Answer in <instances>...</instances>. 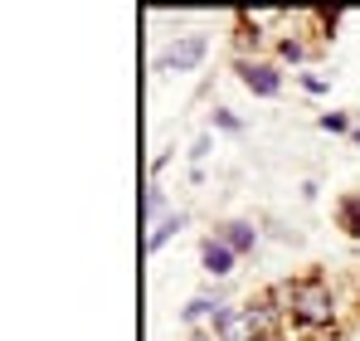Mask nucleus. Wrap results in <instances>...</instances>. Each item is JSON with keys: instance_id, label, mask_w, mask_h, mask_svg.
Returning a JSON list of instances; mask_svg holds the SVG:
<instances>
[{"instance_id": "obj_1", "label": "nucleus", "mask_w": 360, "mask_h": 341, "mask_svg": "<svg viewBox=\"0 0 360 341\" xmlns=\"http://www.w3.org/2000/svg\"><path fill=\"white\" fill-rule=\"evenodd\" d=\"M336 292L321 273H307V278H288V317L307 327V332H326L336 327Z\"/></svg>"}, {"instance_id": "obj_2", "label": "nucleus", "mask_w": 360, "mask_h": 341, "mask_svg": "<svg viewBox=\"0 0 360 341\" xmlns=\"http://www.w3.org/2000/svg\"><path fill=\"white\" fill-rule=\"evenodd\" d=\"M205 54H210V35L185 30V35L171 39V49L156 58V68H161V73H195V68L205 63Z\"/></svg>"}, {"instance_id": "obj_3", "label": "nucleus", "mask_w": 360, "mask_h": 341, "mask_svg": "<svg viewBox=\"0 0 360 341\" xmlns=\"http://www.w3.org/2000/svg\"><path fill=\"white\" fill-rule=\"evenodd\" d=\"M234 73H239V83L253 98H278V93H283V68L268 63V58H239Z\"/></svg>"}, {"instance_id": "obj_4", "label": "nucleus", "mask_w": 360, "mask_h": 341, "mask_svg": "<svg viewBox=\"0 0 360 341\" xmlns=\"http://www.w3.org/2000/svg\"><path fill=\"white\" fill-rule=\"evenodd\" d=\"M243 307H248V322H253V332H258V337H283V327L292 322V317H288V307H283L273 292H258V297H248Z\"/></svg>"}, {"instance_id": "obj_5", "label": "nucleus", "mask_w": 360, "mask_h": 341, "mask_svg": "<svg viewBox=\"0 0 360 341\" xmlns=\"http://www.w3.org/2000/svg\"><path fill=\"white\" fill-rule=\"evenodd\" d=\"M234 264H239V254H234L229 244H219L214 234H205V239H200V268H205L210 278H229V273H234Z\"/></svg>"}, {"instance_id": "obj_6", "label": "nucleus", "mask_w": 360, "mask_h": 341, "mask_svg": "<svg viewBox=\"0 0 360 341\" xmlns=\"http://www.w3.org/2000/svg\"><path fill=\"white\" fill-rule=\"evenodd\" d=\"M214 239L229 244V249L243 259V254L258 249V225H253V220H224V225H214Z\"/></svg>"}, {"instance_id": "obj_7", "label": "nucleus", "mask_w": 360, "mask_h": 341, "mask_svg": "<svg viewBox=\"0 0 360 341\" xmlns=\"http://www.w3.org/2000/svg\"><path fill=\"white\" fill-rule=\"evenodd\" d=\"M214 337L219 341H258V332H253V322H248V307H224L219 312V322H214Z\"/></svg>"}, {"instance_id": "obj_8", "label": "nucleus", "mask_w": 360, "mask_h": 341, "mask_svg": "<svg viewBox=\"0 0 360 341\" xmlns=\"http://www.w3.org/2000/svg\"><path fill=\"white\" fill-rule=\"evenodd\" d=\"M185 220H190V215H185V210H176V215H166L161 225H151V234H146V254H161V249L176 239L180 229H185Z\"/></svg>"}, {"instance_id": "obj_9", "label": "nucleus", "mask_w": 360, "mask_h": 341, "mask_svg": "<svg viewBox=\"0 0 360 341\" xmlns=\"http://www.w3.org/2000/svg\"><path fill=\"white\" fill-rule=\"evenodd\" d=\"M336 220H341V229L360 244V195H341V200H336Z\"/></svg>"}, {"instance_id": "obj_10", "label": "nucleus", "mask_w": 360, "mask_h": 341, "mask_svg": "<svg viewBox=\"0 0 360 341\" xmlns=\"http://www.w3.org/2000/svg\"><path fill=\"white\" fill-rule=\"evenodd\" d=\"M141 215H146L151 225H161V220H166V190H161V185H146V200H141Z\"/></svg>"}, {"instance_id": "obj_11", "label": "nucleus", "mask_w": 360, "mask_h": 341, "mask_svg": "<svg viewBox=\"0 0 360 341\" xmlns=\"http://www.w3.org/2000/svg\"><path fill=\"white\" fill-rule=\"evenodd\" d=\"M307 54L311 49H307V39H297V35H283L278 39V63H302Z\"/></svg>"}, {"instance_id": "obj_12", "label": "nucleus", "mask_w": 360, "mask_h": 341, "mask_svg": "<svg viewBox=\"0 0 360 341\" xmlns=\"http://www.w3.org/2000/svg\"><path fill=\"white\" fill-rule=\"evenodd\" d=\"M316 127H321V132H336V137H351V132H356V122H351L346 113H321Z\"/></svg>"}, {"instance_id": "obj_13", "label": "nucleus", "mask_w": 360, "mask_h": 341, "mask_svg": "<svg viewBox=\"0 0 360 341\" xmlns=\"http://www.w3.org/2000/svg\"><path fill=\"white\" fill-rule=\"evenodd\" d=\"M214 127H224V132H243V122L229 108H214Z\"/></svg>"}, {"instance_id": "obj_14", "label": "nucleus", "mask_w": 360, "mask_h": 341, "mask_svg": "<svg viewBox=\"0 0 360 341\" xmlns=\"http://www.w3.org/2000/svg\"><path fill=\"white\" fill-rule=\"evenodd\" d=\"M210 147H214V142H210V132H200V137H195V147H190V156H195V161H205V156H210Z\"/></svg>"}, {"instance_id": "obj_15", "label": "nucleus", "mask_w": 360, "mask_h": 341, "mask_svg": "<svg viewBox=\"0 0 360 341\" xmlns=\"http://www.w3.org/2000/svg\"><path fill=\"white\" fill-rule=\"evenodd\" d=\"M302 88H307V93H326L331 83H326V78H316V73H307V78H302Z\"/></svg>"}, {"instance_id": "obj_16", "label": "nucleus", "mask_w": 360, "mask_h": 341, "mask_svg": "<svg viewBox=\"0 0 360 341\" xmlns=\"http://www.w3.org/2000/svg\"><path fill=\"white\" fill-rule=\"evenodd\" d=\"M190 341H219L214 332H190Z\"/></svg>"}, {"instance_id": "obj_17", "label": "nucleus", "mask_w": 360, "mask_h": 341, "mask_svg": "<svg viewBox=\"0 0 360 341\" xmlns=\"http://www.w3.org/2000/svg\"><path fill=\"white\" fill-rule=\"evenodd\" d=\"M351 142H356V147H360V127H356V132H351Z\"/></svg>"}, {"instance_id": "obj_18", "label": "nucleus", "mask_w": 360, "mask_h": 341, "mask_svg": "<svg viewBox=\"0 0 360 341\" xmlns=\"http://www.w3.org/2000/svg\"><path fill=\"white\" fill-rule=\"evenodd\" d=\"M258 341H288V337H258Z\"/></svg>"}, {"instance_id": "obj_19", "label": "nucleus", "mask_w": 360, "mask_h": 341, "mask_svg": "<svg viewBox=\"0 0 360 341\" xmlns=\"http://www.w3.org/2000/svg\"><path fill=\"white\" fill-rule=\"evenodd\" d=\"M356 292H360V273H356Z\"/></svg>"}, {"instance_id": "obj_20", "label": "nucleus", "mask_w": 360, "mask_h": 341, "mask_svg": "<svg viewBox=\"0 0 360 341\" xmlns=\"http://www.w3.org/2000/svg\"><path fill=\"white\" fill-rule=\"evenodd\" d=\"M356 249H360V244H356Z\"/></svg>"}]
</instances>
